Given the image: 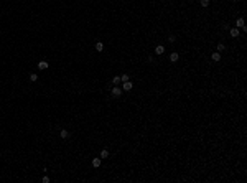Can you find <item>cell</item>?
I'll use <instances>...</instances> for the list:
<instances>
[{
  "mask_svg": "<svg viewBox=\"0 0 247 183\" xmlns=\"http://www.w3.org/2000/svg\"><path fill=\"white\" fill-rule=\"evenodd\" d=\"M122 94V89L119 88V86H114V89H112V97H120Z\"/></svg>",
  "mask_w": 247,
  "mask_h": 183,
  "instance_id": "6da1fadb",
  "label": "cell"
},
{
  "mask_svg": "<svg viewBox=\"0 0 247 183\" xmlns=\"http://www.w3.org/2000/svg\"><path fill=\"white\" fill-rule=\"evenodd\" d=\"M132 88H133V84H132V81H125V83H124V88H122V89H124V91H132Z\"/></svg>",
  "mask_w": 247,
  "mask_h": 183,
  "instance_id": "7a4b0ae2",
  "label": "cell"
},
{
  "mask_svg": "<svg viewBox=\"0 0 247 183\" xmlns=\"http://www.w3.org/2000/svg\"><path fill=\"white\" fill-rule=\"evenodd\" d=\"M38 68L41 69V71H45V69H48V68H50V64H48L46 61H40V63H38Z\"/></svg>",
  "mask_w": 247,
  "mask_h": 183,
  "instance_id": "3957f363",
  "label": "cell"
},
{
  "mask_svg": "<svg viewBox=\"0 0 247 183\" xmlns=\"http://www.w3.org/2000/svg\"><path fill=\"white\" fill-rule=\"evenodd\" d=\"M211 60L216 61V63H217V61H221V53H219V51H217V53H211Z\"/></svg>",
  "mask_w": 247,
  "mask_h": 183,
  "instance_id": "277c9868",
  "label": "cell"
},
{
  "mask_svg": "<svg viewBox=\"0 0 247 183\" xmlns=\"http://www.w3.org/2000/svg\"><path fill=\"white\" fill-rule=\"evenodd\" d=\"M155 53H157V55H163V53H165V46H163V45L155 46Z\"/></svg>",
  "mask_w": 247,
  "mask_h": 183,
  "instance_id": "5b68a950",
  "label": "cell"
},
{
  "mask_svg": "<svg viewBox=\"0 0 247 183\" xmlns=\"http://www.w3.org/2000/svg\"><path fill=\"white\" fill-rule=\"evenodd\" d=\"M178 58H180V55H178V53H170V61H171V63H176Z\"/></svg>",
  "mask_w": 247,
  "mask_h": 183,
  "instance_id": "8992f818",
  "label": "cell"
},
{
  "mask_svg": "<svg viewBox=\"0 0 247 183\" xmlns=\"http://www.w3.org/2000/svg\"><path fill=\"white\" fill-rule=\"evenodd\" d=\"M231 36H232V38H237V36H239V28H237V27L231 28Z\"/></svg>",
  "mask_w": 247,
  "mask_h": 183,
  "instance_id": "52a82bcc",
  "label": "cell"
},
{
  "mask_svg": "<svg viewBox=\"0 0 247 183\" xmlns=\"http://www.w3.org/2000/svg\"><path fill=\"white\" fill-rule=\"evenodd\" d=\"M101 163H102L101 158H92V167H94V168H99V167H101Z\"/></svg>",
  "mask_w": 247,
  "mask_h": 183,
  "instance_id": "ba28073f",
  "label": "cell"
},
{
  "mask_svg": "<svg viewBox=\"0 0 247 183\" xmlns=\"http://www.w3.org/2000/svg\"><path fill=\"white\" fill-rule=\"evenodd\" d=\"M59 135H61V139H68V137H69L71 134H69V132L66 130V129H63V130L59 132Z\"/></svg>",
  "mask_w": 247,
  "mask_h": 183,
  "instance_id": "9c48e42d",
  "label": "cell"
},
{
  "mask_svg": "<svg viewBox=\"0 0 247 183\" xmlns=\"http://www.w3.org/2000/svg\"><path fill=\"white\" fill-rule=\"evenodd\" d=\"M235 27L237 28H244V18H237V20H235Z\"/></svg>",
  "mask_w": 247,
  "mask_h": 183,
  "instance_id": "30bf717a",
  "label": "cell"
},
{
  "mask_svg": "<svg viewBox=\"0 0 247 183\" xmlns=\"http://www.w3.org/2000/svg\"><path fill=\"white\" fill-rule=\"evenodd\" d=\"M102 50H104V43H102V41H97V43H96V51H102Z\"/></svg>",
  "mask_w": 247,
  "mask_h": 183,
  "instance_id": "8fae6325",
  "label": "cell"
},
{
  "mask_svg": "<svg viewBox=\"0 0 247 183\" xmlns=\"http://www.w3.org/2000/svg\"><path fill=\"white\" fill-rule=\"evenodd\" d=\"M109 157V152H107V148H102L101 150V158H107Z\"/></svg>",
  "mask_w": 247,
  "mask_h": 183,
  "instance_id": "7c38bea8",
  "label": "cell"
},
{
  "mask_svg": "<svg viewBox=\"0 0 247 183\" xmlns=\"http://www.w3.org/2000/svg\"><path fill=\"white\" fill-rule=\"evenodd\" d=\"M119 83H120V78H119V76H114V78H112V84H114V86H119Z\"/></svg>",
  "mask_w": 247,
  "mask_h": 183,
  "instance_id": "4fadbf2b",
  "label": "cell"
},
{
  "mask_svg": "<svg viewBox=\"0 0 247 183\" xmlns=\"http://www.w3.org/2000/svg\"><path fill=\"white\" fill-rule=\"evenodd\" d=\"M30 81H32V83H36V81H38V74H35V73L30 74Z\"/></svg>",
  "mask_w": 247,
  "mask_h": 183,
  "instance_id": "5bb4252c",
  "label": "cell"
},
{
  "mask_svg": "<svg viewBox=\"0 0 247 183\" xmlns=\"http://www.w3.org/2000/svg\"><path fill=\"white\" fill-rule=\"evenodd\" d=\"M224 50H226V45H224V43H217V51H224Z\"/></svg>",
  "mask_w": 247,
  "mask_h": 183,
  "instance_id": "9a60e30c",
  "label": "cell"
},
{
  "mask_svg": "<svg viewBox=\"0 0 247 183\" xmlns=\"http://www.w3.org/2000/svg\"><path fill=\"white\" fill-rule=\"evenodd\" d=\"M129 79H130L129 74H122V76H120V81H122V83H125V81H129Z\"/></svg>",
  "mask_w": 247,
  "mask_h": 183,
  "instance_id": "2e32d148",
  "label": "cell"
},
{
  "mask_svg": "<svg viewBox=\"0 0 247 183\" xmlns=\"http://www.w3.org/2000/svg\"><path fill=\"white\" fill-rule=\"evenodd\" d=\"M201 7H209V0H201Z\"/></svg>",
  "mask_w": 247,
  "mask_h": 183,
  "instance_id": "e0dca14e",
  "label": "cell"
},
{
  "mask_svg": "<svg viewBox=\"0 0 247 183\" xmlns=\"http://www.w3.org/2000/svg\"><path fill=\"white\" fill-rule=\"evenodd\" d=\"M41 181H43V183H50L51 180H50V176H43V178H41Z\"/></svg>",
  "mask_w": 247,
  "mask_h": 183,
  "instance_id": "ac0fdd59",
  "label": "cell"
},
{
  "mask_svg": "<svg viewBox=\"0 0 247 183\" xmlns=\"http://www.w3.org/2000/svg\"><path fill=\"white\" fill-rule=\"evenodd\" d=\"M168 41H170V43H173V41H176V38H175V36L171 35V36H170V38H168Z\"/></svg>",
  "mask_w": 247,
  "mask_h": 183,
  "instance_id": "d6986e66",
  "label": "cell"
}]
</instances>
